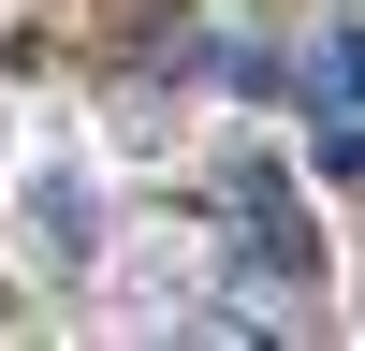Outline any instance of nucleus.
Masks as SVG:
<instances>
[{
	"label": "nucleus",
	"instance_id": "obj_1",
	"mask_svg": "<svg viewBox=\"0 0 365 351\" xmlns=\"http://www.w3.org/2000/svg\"><path fill=\"white\" fill-rule=\"evenodd\" d=\"M220 234H234V278H278V292L322 278V234H307V205L278 190V161H234L220 176Z\"/></svg>",
	"mask_w": 365,
	"mask_h": 351
},
{
	"label": "nucleus",
	"instance_id": "obj_2",
	"mask_svg": "<svg viewBox=\"0 0 365 351\" xmlns=\"http://www.w3.org/2000/svg\"><path fill=\"white\" fill-rule=\"evenodd\" d=\"M292 88H307V132H322V161L365 176V29H307V58H292Z\"/></svg>",
	"mask_w": 365,
	"mask_h": 351
}]
</instances>
